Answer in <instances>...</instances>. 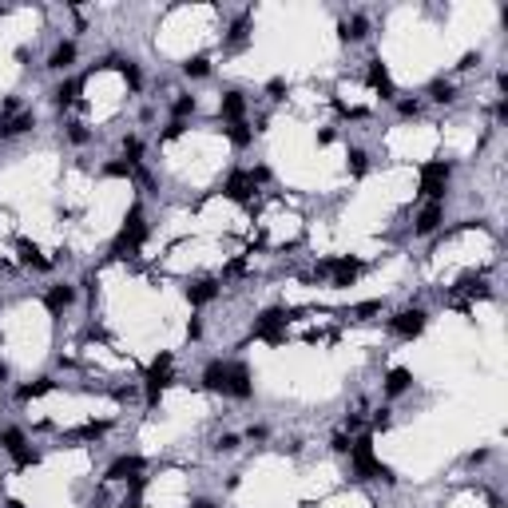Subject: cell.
Here are the masks:
<instances>
[{
  "instance_id": "cell-1",
  "label": "cell",
  "mask_w": 508,
  "mask_h": 508,
  "mask_svg": "<svg viewBox=\"0 0 508 508\" xmlns=\"http://www.w3.org/2000/svg\"><path fill=\"white\" fill-rule=\"evenodd\" d=\"M349 472L358 477V481H382V484H397V472L385 465V460H377V453H373V433H361L349 441Z\"/></svg>"
},
{
  "instance_id": "cell-2",
  "label": "cell",
  "mask_w": 508,
  "mask_h": 508,
  "mask_svg": "<svg viewBox=\"0 0 508 508\" xmlns=\"http://www.w3.org/2000/svg\"><path fill=\"white\" fill-rule=\"evenodd\" d=\"M147 242V215H143V203H131L124 215V226H119V235L112 242V254L115 259H127L131 250H139Z\"/></svg>"
},
{
  "instance_id": "cell-3",
  "label": "cell",
  "mask_w": 508,
  "mask_h": 508,
  "mask_svg": "<svg viewBox=\"0 0 508 508\" xmlns=\"http://www.w3.org/2000/svg\"><path fill=\"white\" fill-rule=\"evenodd\" d=\"M171 349H163V354H155V361H151L147 377H143V401H147V409H159L163 393H167V385L175 382L171 377Z\"/></svg>"
},
{
  "instance_id": "cell-4",
  "label": "cell",
  "mask_w": 508,
  "mask_h": 508,
  "mask_svg": "<svg viewBox=\"0 0 508 508\" xmlns=\"http://www.w3.org/2000/svg\"><path fill=\"white\" fill-rule=\"evenodd\" d=\"M294 318V310H286V306H266V310L254 318L250 326V338H259V342H270V346H282L286 342V322Z\"/></svg>"
},
{
  "instance_id": "cell-5",
  "label": "cell",
  "mask_w": 508,
  "mask_h": 508,
  "mask_svg": "<svg viewBox=\"0 0 508 508\" xmlns=\"http://www.w3.org/2000/svg\"><path fill=\"white\" fill-rule=\"evenodd\" d=\"M449 179H453V163H449V159L421 163V195L429 198V203H445Z\"/></svg>"
},
{
  "instance_id": "cell-6",
  "label": "cell",
  "mask_w": 508,
  "mask_h": 508,
  "mask_svg": "<svg viewBox=\"0 0 508 508\" xmlns=\"http://www.w3.org/2000/svg\"><path fill=\"white\" fill-rule=\"evenodd\" d=\"M385 326H389V334H397L401 342H413V338L425 334V326H429V314L421 310V306H405V310H397L385 318Z\"/></svg>"
},
{
  "instance_id": "cell-7",
  "label": "cell",
  "mask_w": 508,
  "mask_h": 508,
  "mask_svg": "<svg viewBox=\"0 0 508 508\" xmlns=\"http://www.w3.org/2000/svg\"><path fill=\"white\" fill-rule=\"evenodd\" d=\"M322 266H326V274H330V286H334V290H349V286L358 282V274H361V262L354 259V254L326 259Z\"/></svg>"
},
{
  "instance_id": "cell-8",
  "label": "cell",
  "mask_w": 508,
  "mask_h": 508,
  "mask_svg": "<svg viewBox=\"0 0 508 508\" xmlns=\"http://www.w3.org/2000/svg\"><path fill=\"white\" fill-rule=\"evenodd\" d=\"M75 302H80V286L75 282H52L48 290H44V310H48L52 318H60L64 310H72Z\"/></svg>"
},
{
  "instance_id": "cell-9",
  "label": "cell",
  "mask_w": 508,
  "mask_h": 508,
  "mask_svg": "<svg viewBox=\"0 0 508 508\" xmlns=\"http://www.w3.org/2000/svg\"><path fill=\"white\" fill-rule=\"evenodd\" d=\"M254 191H259V187H254V179H250L247 167H231V171H226L223 195L231 198V203H242V207H247L250 198H254Z\"/></svg>"
},
{
  "instance_id": "cell-10",
  "label": "cell",
  "mask_w": 508,
  "mask_h": 508,
  "mask_svg": "<svg viewBox=\"0 0 508 508\" xmlns=\"http://www.w3.org/2000/svg\"><path fill=\"white\" fill-rule=\"evenodd\" d=\"M143 469H147V460L139 457V453H119V457L108 465V472H103V481H136V477H143Z\"/></svg>"
},
{
  "instance_id": "cell-11",
  "label": "cell",
  "mask_w": 508,
  "mask_h": 508,
  "mask_svg": "<svg viewBox=\"0 0 508 508\" xmlns=\"http://www.w3.org/2000/svg\"><path fill=\"white\" fill-rule=\"evenodd\" d=\"M226 397L235 401H250L254 397V373L247 361H231V377H226Z\"/></svg>"
},
{
  "instance_id": "cell-12",
  "label": "cell",
  "mask_w": 508,
  "mask_h": 508,
  "mask_svg": "<svg viewBox=\"0 0 508 508\" xmlns=\"http://www.w3.org/2000/svg\"><path fill=\"white\" fill-rule=\"evenodd\" d=\"M247 108H250V99L238 87H226L223 96H219V115H223L226 124H242L247 119Z\"/></svg>"
},
{
  "instance_id": "cell-13",
  "label": "cell",
  "mask_w": 508,
  "mask_h": 508,
  "mask_svg": "<svg viewBox=\"0 0 508 508\" xmlns=\"http://www.w3.org/2000/svg\"><path fill=\"white\" fill-rule=\"evenodd\" d=\"M441 223H445V203H425L421 211H417V219H413V235L429 238L441 231Z\"/></svg>"
},
{
  "instance_id": "cell-14",
  "label": "cell",
  "mask_w": 508,
  "mask_h": 508,
  "mask_svg": "<svg viewBox=\"0 0 508 508\" xmlns=\"http://www.w3.org/2000/svg\"><path fill=\"white\" fill-rule=\"evenodd\" d=\"M75 60H80V44H75V40H60V44L48 52V72L68 75L75 68Z\"/></svg>"
},
{
  "instance_id": "cell-15",
  "label": "cell",
  "mask_w": 508,
  "mask_h": 508,
  "mask_svg": "<svg viewBox=\"0 0 508 508\" xmlns=\"http://www.w3.org/2000/svg\"><path fill=\"white\" fill-rule=\"evenodd\" d=\"M219 294H223V282H219V278H198V282H191L183 290V298L191 306H211Z\"/></svg>"
},
{
  "instance_id": "cell-16",
  "label": "cell",
  "mask_w": 508,
  "mask_h": 508,
  "mask_svg": "<svg viewBox=\"0 0 508 508\" xmlns=\"http://www.w3.org/2000/svg\"><path fill=\"white\" fill-rule=\"evenodd\" d=\"M250 44V13H238L223 36V52H242Z\"/></svg>"
},
{
  "instance_id": "cell-17",
  "label": "cell",
  "mask_w": 508,
  "mask_h": 508,
  "mask_svg": "<svg viewBox=\"0 0 508 508\" xmlns=\"http://www.w3.org/2000/svg\"><path fill=\"white\" fill-rule=\"evenodd\" d=\"M413 389V370L409 365H393V370L385 373V382H382V393L389 397V401H397L401 393H409Z\"/></svg>"
},
{
  "instance_id": "cell-18",
  "label": "cell",
  "mask_w": 508,
  "mask_h": 508,
  "mask_svg": "<svg viewBox=\"0 0 508 508\" xmlns=\"http://www.w3.org/2000/svg\"><path fill=\"white\" fill-rule=\"evenodd\" d=\"M226 377H231V361L226 358H211L207 365H203V385H207L211 393L226 397Z\"/></svg>"
},
{
  "instance_id": "cell-19",
  "label": "cell",
  "mask_w": 508,
  "mask_h": 508,
  "mask_svg": "<svg viewBox=\"0 0 508 508\" xmlns=\"http://www.w3.org/2000/svg\"><path fill=\"white\" fill-rule=\"evenodd\" d=\"M338 36H342V44H361V40H370V16L354 13L349 20L338 24Z\"/></svg>"
},
{
  "instance_id": "cell-20",
  "label": "cell",
  "mask_w": 508,
  "mask_h": 508,
  "mask_svg": "<svg viewBox=\"0 0 508 508\" xmlns=\"http://www.w3.org/2000/svg\"><path fill=\"white\" fill-rule=\"evenodd\" d=\"M370 87L382 99H397V87H393V80H389V68L382 64V56H373L370 60Z\"/></svg>"
},
{
  "instance_id": "cell-21",
  "label": "cell",
  "mask_w": 508,
  "mask_h": 508,
  "mask_svg": "<svg viewBox=\"0 0 508 508\" xmlns=\"http://www.w3.org/2000/svg\"><path fill=\"white\" fill-rule=\"evenodd\" d=\"M80 87H84V80H80V75H64L60 84H56V87L48 92V99L56 103V108H60V112H64V108H72V103H75V96H80Z\"/></svg>"
},
{
  "instance_id": "cell-22",
  "label": "cell",
  "mask_w": 508,
  "mask_h": 508,
  "mask_svg": "<svg viewBox=\"0 0 508 508\" xmlns=\"http://www.w3.org/2000/svg\"><path fill=\"white\" fill-rule=\"evenodd\" d=\"M32 127H36V115L20 112V115H13V119H0V139H20V136H28Z\"/></svg>"
},
{
  "instance_id": "cell-23",
  "label": "cell",
  "mask_w": 508,
  "mask_h": 508,
  "mask_svg": "<svg viewBox=\"0 0 508 508\" xmlns=\"http://www.w3.org/2000/svg\"><path fill=\"white\" fill-rule=\"evenodd\" d=\"M24 445H32V441H28V433L20 425H4V429H0V449H4L8 457H16Z\"/></svg>"
},
{
  "instance_id": "cell-24",
  "label": "cell",
  "mask_w": 508,
  "mask_h": 508,
  "mask_svg": "<svg viewBox=\"0 0 508 508\" xmlns=\"http://www.w3.org/2000/svg\"><path fill=\"white\" fill-rule=\"evenodd\" d=\"M16 250H20V266H28V270H40V274L52 270V259H44V254H40L36 242H20Z\"/></svg>"
},
{
  "instance_id": "cell-25",
  "label": "cell",
  "mask_w": 508,
  "mask_h": 508,
  "mask_svg": "<svg viewBox=\"0 0 508 508\" xmlns=\"http://www.w3.org/2000/svg\"><path fill=\"white\" fill-rule=\"evenodd\" d=\"M457 84H453V80H445V75H437L433 84H429V99H433V103H441V108H445V103H457Z\"/></svg>"
},
{
  "instance_id": "cell-26",
  "label": "cell",
  "mask_w": 508,
  "mask_h": 508,
  "mask_svg": "<svg viewBox=\"0 0 508 508\" xmlns=\"http://www.w3.org/2000/svg\"><path fill=\"white\" fill-rule=\"evenodd\" d=\"M198 112V96L195 92H179V96L171 99V119H179V124H187V115Z\"/></svg>"
},
{
  "instance_id": "cell-27",
  "label": "cell",
  "mask_w": 508,
  "mask_h": 508,
  "mask_svg": "<svg viewBox=\"0 0 508 508\" xmlns=\"http://www.w3.org/2000/svg\"><path fill=\"white\" fill-rule=\"evenodd\" d=\"M52 389H56V377H36V382H28V385L16 389V401H36V397L52 393Z\"/></svg>"
},
{
  "instance_id": "cell-28",
  "label": "cell",
  "mask_w": 508,
  "mask_h": 508,
  "mask_svg": "<svg viewBox=\"0 0 508 508\" xmlns=\"http://www.w3.org/2000/svg\"><path fill=\"white\" fill-rule=\"evenodd\" d=\"M179 68H183L187 80H207V75H211V56H203V52H198V56H187Z\"/></svg>"
},
{
  "instance_id": "cell-29",
  "label": "cell",
  "mask_w": 508,
  "mask_h": 508,
  "mask_svg": "<svg viewBox=\"0 0 508 508\" xmlns=\"http://www.w3.org/2000/svg\"><path fill=\"white\" fill-rule=\"evenodd\" d=\"M226 131V139H231V143H235L238 151H247L250 143H254V127L247 124V119H242V124H231V127H223Z\"/></svg>"
},
{
  "instance_id": "cell-30",
  "label": "cell",
  "mask_w": 508,
  "mask_h": 508,
  "mask_svg": "<svg viewBox=\"0 0 508 508\" xmlns=\"http://www.w3.org/2000/svg\"><path fill=\"white\" fill-rule=\"evenodd\" d=\"M108 429H112V421H87V425H80V429H72L68 441H99Z\"/></svg>"
},
{
  "instance_id": "cell-31",
  "label": "cell",
  "mask_w": 508,
  "mask_h": 508,
  "mask_svg": "<svg viewBox=\"0 0 508 508\" xmlns=\"http://www.w3.org/2000/svg\"><path fill=\"white\" fill-rule=\"evenodd\" d=\"M64 136H68L72 147H87V143H92V127L80 124V119H72V124H64Z\"/></svg>"
},
{
  "instance_id": "cell-32",
  "label": "cell",
  "mask_w": 508,
  "mask_h": 508,
  "mask_svg": "<svg viewBox=\"0 0 508 508\" xmlns=\"http://www.w3.org/2000/svg\"><path fill=\"white\" fill-rule=\"evenodd\" d=\"M346 167H349V175H354V179H361V175L370 171V151H365V147H349Z\"/></svg>"
},
{
  "instance_id": "cell-33",
  "label": "cell",
  "mask_w": 508,
  "mask_h": 508,
  "mask_svg": "<svg viewBox=\"0 0 508 508\" xmlns=\"http://www.w3.org/2000/svg\"><path fill=\"white\" fill-rule=\"evenodd\" d=\"M119 72H124L127 92H143V68L136 60H119Z\"/></svg>"
},
{
  "instance_id": "cell-34",
  "label": "cell",
  "mask_w": 508,
  "mask_h": 508,
  "mask_svg": "<svg viewBox=\"0 0 508 508\" xmlns=\"http://www.w3.org/2000/svg\"><path fill=\"white\" fill-rule=\"evenodd\" d=\"M103 179H136V167L127 159H108L103 163Z\"/></svg>"
},
{
  "instance_id": "cell-35",
  "label": "cell",
  "mask_w": 508,
  "mask_h": 508,
  "mask_svg": "<svg viewBox=\"0 0 508 508\" xmlns=\"http://www.w3.org/2000/svg\"><path fill=\"white\" fill-rule=\"evenodd\" d=\"M421 112H425V99H421V96H405V99H397V115H401V119H417Z\"/></svg>"
},
{
  "instance_id": "cell-36",
  "label": "cell",
  "mask_w": 508,
  "mask_h": 508,
  "mask_svg": "<svg viewBox=\"0 0 508 508\" xmlns=\"http://www.w3.org/2000/svg\"><path fill=\"white\" fill-rule=\"evenodd\" d=\"M124 159L131 167H143V139L139 136H124Z\"/></svg>"
},
{
  "instance_id": "cell-37",
  "label": "cell",
  "mask_w": 508,
  "mask_h": 508,
  "mask_svg": "<svg viewBox=\"0 0 508 508\" xmlns=\"http://www.w3.org/2000/svg\"><path fill=\"white\" fill-rule=\"evenodd\" d=\"M13 465H16V469H20V472H24V469H36V465H40V449L24 445V449H20V453H16V457H13Z\"/></svg>"
},
{
  "instance_id": "cell-38",
  "label": "cell",
  "mask_w": 508,
  "mask_h": 508,
  "mask_svg": "<svg viewBox=\"0 0 508 508\" xmlns=\"http://www.w3.org/2000/svg\"><path fill=\"white\" fill-rule=\"evenodd\" d=\"M389 425H393V409H389V405L373 409V417H370V429H373V433H385Z\"/></svg>"
},
{
  "instance_id": "cell-39",
  "label": "cell",
  "mask_w": 508,
  "mask_h": 508,
  "mask_svg": "<svg viewBox=\"0 0 508 508\" xmlns=\"http://www.w3.org/2000/svg\"><path fill=\"white\" fill-rule=\"evenodd\" d=\"M238 449H242V437L238 433H223L215 441V453H238Z\"/></svg>"
},
{
  "instance_id": "cell-40",
  "label": "cell",
  "mask_w": 508,
  "mask_h": 508,
  "mask_svg": "<svg viewBox=\"0 0 508 508\" xmlns=\"http://www.w3.org/2000/svg\"><path fill=\"white\" fill-rule=\"evenodd\" d=\"M75 286H80V290H84V294L92 298V302H96V286H99V274H96V270H84V278H80V282H75Z\"/></svg>"
},
{
  "instance_id": "cell-41",
  "label": "cell",
  "mask_w": 508,
  "mask_h": 508,
  "mask_svg": "<svg viewBox=\"0 0 508 508\" xmlns=\"http://www.w3.org/2000/svg\"><path fill=\"white\" fill-rule=\"evenodd\" d=\"M187 136V124H179V119H171V124H167V127H163V143H171V139H183Z\"/></svg>"
},
{
  "instance_id": "cell-42",
  "label": "cell",
  "mask_w": 508,
  "mask_h": 508,
  "mask_svg": "<svg viewBox=\"0 0 508 508\" xmlns=\"http://www.w3.org/2000/svg\"><path fill=\"white\" fill-rule=\"evenodd\" d=\"M266 96H270L274 103H278V99H286V80H282V75H274L270 84H266Z\"/></svg>"
},
{
  "instance_id": "cell-43",
  "label": "cell",
  "mask_w": 508,
  "mask_h": 508,
  "mask_svg": "<svg viewBox=\"0 0 508 508\" xmlns=\"http://www.w3.org/2000/svg\"><path fill=\"white\" fill-rule=\"evenodd\" d=\"M349 441H354L349 433H334V437H330V449H334L338 457H346V453H349Z\"/></svg>"
},
{
  "instance_id": "cell-44",
  "label": "cell",
  "mask_w": 508,
  "mask_h": 508,
  "mask_svg": "<svg viewBox=\"0 0 508 508\" xmlns=\"http://www.w3.org/2000/svg\"><path fill=\"white\" fill-rule=\"evenodd\" d=\"M481 52H465V56H460V64H457V72H472V68H481Z\"/></svg>"
},
{
  "instance_id": "cell-45",
  "label": "cell",
  "mask_w": 508,
  "mask_h": 508,
  "mask_svg": "<svg viewBox=\"0 0 508 508\" xmlns=\"http://www.w3.org/2000/svg\"><path fill=\"white\" fill-rule=\"evenodd\" d=\"M247 171H250V179H254V187L270 183V167H266V163H259V167H247Z\"/></svg>"
},
{
  "instance_id": "cell-46",
  "label": "cell",
  "mask_w": 508,
  "mask_h": 508,
  "mask_svg": "<svg viewBox=\"0 0 508 508\" xmlns=\"http://www.w3.org/2000/svg\"><path fill=\"white\" fill-rule=\"evenodd\" d=\"M472 465V469H477V465H488V460H493V449H472L469 457H465Z\"/></svg>"
},
{
  "instance_id": "cell-47",
  "label": "cell",
  "mask_w": 508,
  "mask_h": 508,
  "mask_svg": "<svg viewBox=\"0 0 508 508\" xmlns=\"http://www.w3.org/2000/svg\"><path fill=\"white\" fill-rule=\"evenodd\" d=\"M238 274H247V259H231V262H226L223 278H238Z\"/></svg>"
},
{
  "instance_id": "cell-48",
  "label": "cell",
  "mask_w": 508,
  "mask_h": 508,
  "mask_svg": "<svg viewBox=\"0 0 508 508\" xmlns=\"http://www.w3.org/2000/svg\"><path fill=\"white\" fill-rule=\"evenodd\" d=\"M203 338V318H191L187 322V342H198Z\"/></svg>"
},
{
  "instance_id": "cell-49",
  "label": "cell",
  "mask_w": 508,
  "mask_h": 508,
  "mask_svg": "<svg viewBox=\"0 0 508 508\" xmlns=\"http://www.w3.org/2000/svg\"><path fill=\"white\" fill-rule=\"evenodd\" d=\"M354 314H358V318H370V314H382V302H361V306H358V310H354Z\"/></svg>"
},
{
  "instance_id": "cell-50",
  "label": "cell",
  "mask_w": 508,
  "mask_h": 508,
  "mask_svg": "<svg viewBox=\"0 0 508 508\" xmlns=\"http://www.w3.org/2000/svg\"><path fill=\"white\" fill-rule=\"evenodd\" d=\"M266 437H270L266 425H250V429H247V441H266Z\"/></svg>"
},
{
  "instance_id": "cell-51",
  "label": "cell",
  "mask_w": 508,
  "mask_h": 508,
  "mask_svg": "<svg viewBox=\"0 0 508 508\" xmlns=\"http://www.w3.org/2000/svg\"><path fill=\"white\" fill-rule=\"evenodd\" d=\"M334 139H338V131H334V127H322V131H318V147H330Z\"/></svg>"
},
{
  "instance_id": "cell-52",
  "label": "cell",
  "mask_w": 508,
  "mask_h": 508,
  "mask_svg": "<svg viewBox=\"0 0 508 508\" xmlns=\"http://www.w3.org/2000/svg\"><path fill=\"white\" fill-rule=\"evenodd\" d=\"M358 429H361V417L358 413H349L346 421H342V433H358Z\"/></svg>"
},
{
  "instance_id": "cell-53",
  "label": "cell",
  "mask_w": 508,
  "mask_h": 508,
  "mask_svg": "<svg viewBox=\"0 0 508 508\" xmlns=\"http://www.w3.org/2000/svg\"><path fill=\"white\" fill-rule=\"evenodd\" d=\"M493 115H496V124H505V119H508V99H496Z\"/></svg>"
},
{
  "instance_id": "cell-54",
  "label": "cell",
  "mask_w": 508,
  "mask_h": 508,
  "mask_svg": "<svg viewBox=\"0 0 508 508\" xmlns=\"http://www.w3.org/2000/svg\"><path fill=\"white\" fill-rule=\"evenodd\" d=\"M191 508H219V505H215L211 496H195V500H191Z\"/></svg>"
},
{
  "instance_id": "cell-55",
  "label": "cell",
  "mask_w": 508,
  "mask_h": 508,
  "mask_svg": "<svg viewBox=\"0 0 508 508\" xmlns=\"http://www.w3.org/2000/svg\"><path fill=\"white\" fill-rule=\"evenodd\" d=\"M13 382V370H8V365H4V361H0V389H4V385Z\"/></svg>"
},
{
  "instance_id": "cell-56",
  "label": "cell",
  "mask_w": 508,
  "mask_h": 508,
  "mask_svg": "<svg viewBox=\"0 0 508 508\" xmlns=\"http://www.w3.org/2000/svg\"><path fill=\"white\" fill-rule=\"evenodd\" d=\"M496 87H500V92H508V72H505V68L496 72Z\"/></svg>"
},
{
  "instance_id": "cell-57",
  "label": "cell",
  "mask_w": 508,
  "mask_h": 508,
  "mask_svg": "<svg viewBox=\"0 0 508 508\" xmlns=\"http://www.w3.org/2000/svg\"><path fill=\"white\" fill-rule=\"evenodd\" d=\"M119 508H143V500H139V496H127V500H124Z\"/></svg>"
},
{
  "instance_id": "cell-58",
  "label": "cell",
  "mask_w": 508,
  "mask_h": 508,
  "mask_svg": "<svg viewBox=\"0 0 508 508\" xmlns=\"http://www.w3.org/2000/svg\"><path fill=\"white\" fill-rule=\"evenodd\" d=\"M0 349H4V334H0Z\"/></svg>"
}]
</instances>
